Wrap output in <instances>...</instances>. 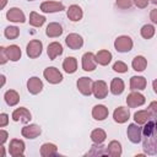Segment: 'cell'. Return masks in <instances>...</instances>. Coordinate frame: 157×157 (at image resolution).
<instances>
[{
    "mask_svg": "<svg viewBox=\"0 0 157 157\" xmlns=\"http://www.w3.org/2000/svg\"><path fill=\"white\" fill-rule=\"evenodd\" d=\"M142 128V148L150 156H157V113H152Z\"/></svg>",
    "mask_w": 157,
    "mask_h": 157,
    "instance_id": "6da1fadb",
    "label": "cell"
},
{
    "mask_svg": "<svg viewBox=\"0 0 157 157\" xmlns=\"http://www.w3.org/2000/svg\"><path fill=\"white\" fill-rule=\"evenodd\" d=\"M134 42L129 36H120L114 40V48L119 53H128L132 49Z\"/></svg>",
    "mask_w": 157,
    "mask_h": 157,
    "instance_id": "7a4b0ae2",
    "label": "cell"
},
{
    "mask_svg": "<svg viewBox=\"0 0 157 157\" xmlns=\"http://www.w3.org/2000/svg\"><path fill=\"white\" fill-rule=\"evenodd\" d=\"M43 76H44V78H45L49 83H52V85H56V83H60V82L63 81V75H61V72H60L56 67H54V66H49V67L44 69Z\"/></svg>",
    "mask_w": 157,
    "mask_h": 157,
    "instance_id": "3957f363",
    "label": "cell"
},
{
    "mask_svg": "<svg viewBox=\"0 0 157 157\" xmlns=\"http://www.w3.org/2000/svg\"><path fill=\"white\" fill-rule=\"evenodd\" d=\"M126 135L132 144H139L140 141H142V128L136 123H131L128 126Z\"/></svg>",
    "mask_w": 157,
    "mask_h": 157,
    "instance_id": "277c9868",
    "label": "cell"
},
{
    "mask_svg": "<svg viewBox=\"0 0 157 157\" xmlns=\"http://www.w3.org/2000/svg\"><path fill=\"white\" fill-rule=\"evenodd\" d=\"M76 86H77V90L83 94V96H91L93 93L92 91V87H93V81L90 78V77H80L76 82Z\"/></svg>",
    "mask_w": 157,
    "mask_h": 157,
    "instance_id": "5b68a950",
    "label": "cell"
},
{
    "mask_svg": "<svg viewBox=\"0 0 157 157\" xmlns=\"http://www.w3.org/2000/svg\"><path fill=\"white\" fill-rule=\"evenodd\" d=\"M42 49H43V44L40 40L38 39H33L27 44L26 48V53L31 59H36L42 54Z\"/></svg>",
    "mask_w": 157,
    "mask_h": 157,
    "instance_id": "8992f818",
    "label": "cell"
},
{
    "mask_svg": "<svg viewBox=\"0 0 157 157\" xmlns=\"http://www.w3.org/2000/svg\"><path fill=\"white\" fill-rule=\"evenodd\" d=\"M146 102V98L144 94H141L140 92L137 91H132L130 94H128L126 97V104L128 107L130 108H136V107H140L142 104H145Z\"/></svg>",
    "mask_w": 157,
    "mask_h": 157,
    "instance_id": "52a82bcc",
    "label": "cell"
},
{
    "mask_svg": "<svg viewBox=\"0 0 157 157\" xmlns=\"http://www.w3.org/2000/svg\"><path fill=\"white\" fill-rule=\"evenodd\" d=\"M9 152L12 157H22L25 152V142L20 139H12L10 141Z\"/></svg>",
    "mask_w": 157,
    "mask_h": 157,
    "instance_id": "ba28073f",
    "label": "cell"
},
{
    "mask_svg": "<svg viewBox=\"0 0 157 157\" xmlns=\"http://www.w3.org/2000/svg\"><path fill=\"white\" fill-rule=\"evenodd\" d=\"M92 91H93V94H94L96 98L103 99L108 94V86L103 80H97V81L93 82Z\"/></svg>",
    "mask_w": 157,
    "mask_h": 157,
    "instance_id": "9c48e42d",
    "label": "cell"
},
{
    "mask_svg": "<svg viewBox=\"0 0 157 157\" xmlns=\"http://www.w3.org/2000/svg\"><path fill=\"white\" fill-rule=\"evenodd\" d=\"M31 119H32V115H31L29 110L25 107H20L12 112V120L13 121H21V123L26 124V123H29Z\"/></svg>",
    "mask_w": 157,
    "mask_h": 157,
    "instance_id": "30bf717a",
    "label": "cell"
},
{
    "mask_svg": "<svg viewBox=\"0 0 157 157\" xmlns=\"http://www.w3.org/2000/svg\"><path fill=\"white\" fill-rule=\"evenodd\" d=\"M40 10L45 13L60 12V11L65 10V6L63 2H59V1H44L40 4Z\"/></svg>",
    "mask_w": 157,
    "mask_h": 157,
    "instance_id": "8fae6325",
    "label": "cell"
},
{
    "mask_svg": "<svg viewBox=\"0 0 157 157\" xmlns=\"http://www.w3.org/2000/svg\"><path fill=\"white\" fill-rule=\"evenodd\" d=\"M65 43H66V45H67L70 49L76 50V49H80V48L83 45V39H82V37H81L80 34H77V33H70V34L66 36Z\"/></svg>",
    "mask_w": 157,
    "mask_h": 157,
    "instance_id": "7c38bea8",
    "label": "cell"
},
{
    "mask_svg": "<svg viewBox=\"0 0 157 157\" xmlns=\"http://www.w3.org/2000/svg\"><path fill=\"white\" fill-rule=\"evenodd\" d=\"M97 66L96 55L91 52H87L82 55V69L85 71H93Z\"/></svg>",
    "mask_w": 157,
    "mask_h": 157,
    "instance_id": "4fadbf2b",
    "label": "cell"
},
{
    "mask_svg": "<svg viewBox=\"0 0 157 157\" xmlns=\"http://www.w3.org/2000/svg\"><path fill=\"white\" fill-rule=\"evenodd\" d=\"M40 132H42V129H40V126L37 125V124L26 125V126H23L22 130H21L22 136L26 137V139H36V137H38V136L40 135Z\"/></svg>",
    "mask_w": 157,
    "mask_h": 157,
    "instance_id": "5bb4252c",
    "label": "cell"
},
{
    "mask_svg": "<svg viewBox=\"0 0 157 157\" xmlns=\"http://www.w3.org/2000/svg\"><path fill=\"white\" fill-rule=\"evenodd\" d=\"M6 18L11 22H17V23H23L26 21V16L23 11L18 7H11L6 12Z\"/></svg>",
    "mask_w": 157,
    "mask_h": 157,
    "instance_id": "9a60e30c",
    "label": "cell"
},
{
    "mask_svg": "<svg viewBox=\"0 0 157 157\" xmlns=\"http://www.w3.org/2000/svg\"><path fill=\"white\" fill-rule=\"evenodd\" d=\"M130 118V110L125 107H118L113 112V119L118 124H124Z\"/></svg>",
    "mask_w": 157,
    "mask_h": 157,
    "instance_id": "2e32d148",
    "label": "cell"
},
{
    "mask_svg": "<svg viewBox=\"0 0 157 157\" xmlns=\"http://www.w3.org/2000/svg\"><path fill=\"white\" fill-rule=\"evenodd\" d=\"M27 90H28V92L31 94H38L43 90V82H42V80L39 77H37V76L29 77L28 81H27Z\"/></svg>",
    "mask_w": 157,
    "mask_h": 157,
    "instance_id": "e0dca14e",
    "label": "cell"
},
{
    "mask_svg": "<svg viewBox=\"0 0 157 157\" xmlns=\"http://www.w3.org/2000/svg\"><path fill=\"white\" fill-rule=\"evenodd\" d=\"M66 15H67V18H69L70 21L77 22V21H80V20L82 18L83 11H82V9H81L78 5H71V6H69Z\"/></svg>",
    "mask_w": 157,
    "mask_h": 157,
    "instance_id": "ac0fdd59",
    "label": "cell"
},
{
    "mask_svg": "<svg viewBox=\"0 0 157 157\" xmlns=\"http://www.w3.org/2000/svg\"><path fill=\"white\" fill-rule=\"evenodd\" d=\"M147 81L144 76H132L130 78V90L131 91H142L146 88Z\"/></svg>",
    "mask_w": 157,
    "mask_h": 157,
    "instance_id": "d6986e66",
    "label": "cell"
},
{
    "mask_svg": "<svg viewBox=\"0 0 157 157\" xmlns=\"http://www.w3.org/2000/svg\"><path fill=\"white\" fill-rule=\"evenodd\" d=\"M109 114V110L105 105L103 104H97L92 108V117L96 119V120H104Z\"/></svg>",
    "mask_w": 157,
    "mask_h": 157,
    "instance_id": "ffe728a7",
    "label": "cell"
},
{
    "mask_svg": "<svg viewBox=\"0 0 157 157\" xmlns=\"http://www.w3.org/2000/svg\"><path fill=\"white\" fill-rule=\"evenodd\" d=\"M47 53H48V56L50 60H54L56 56L61 55L63 54V45L59 43V42H52L48 48H47Z\"/></svg>",
    "mask_w": 157,
    "mask_h": 157,
    "instance_id": "44dd1931",
    "label": "cell"
},
{
    "mask_svg": "<svg viewBox=\"0 0 157 157\" xmlns=\"http://www.w3.org/2000/svg\"><path fill=\"white\" fill-rule=\"evenodd\" d=\"M45 34L48 37H50V38H55V37L61 36L63 34V27H61V25H59L58 22H50L47 26Z\"/></svg>",
    "mask_w": 157,
    "mask_h": 157,
    "instance_id": "7402d4cb",
    "label": "cell"
},
{
    "mask_svg": "<svg viewBox=\"0 0 157 157\" xmlns=\"http://www.w3.org/2000/svg\"><path fill=\"white\" fill-rule=\"evenodd\" d=\"M5 52H6V55H7L9 60H11V61H17V60L21 59L22 53H21L20 47L16 45V44H12V45L6 47L5 48Z\"/></svg>",
    "mask_w": 157,
    "mask_h": 157,
    "instance_id": "603a6c76",
    "label": "cell"
},
{
    "mask_svg": "<svg viewBox=\"0 0 157 157\" xmlns=\"http://www.w3.org/2000/svg\"><path fill=\"white\" fill-rule=\"evenodd\" d=\"M40 156L43 157H52V156H58V147L54 144L45 142L40 146Z\"/></svg>",
    "mask_w": 157,
    "mask_h": 157,
    "instance_id": "cb8c5ba5",
    "label": "cell"
},
{
    "mask_svg": "<svg viewBox=\"0 0 157 157\" xmlns=\"http://www.w3.org/2000/svg\"><path fill=\"white\" fill-rule=\"evenodd\" d=\"M96 60H97V63L99 65L105 66L112 61V53L105 50V49H102L96 54Z\"/></svg>",
    "mask_w": 157,
    "mask_h": 157,
    "instance_id": "d4e9b609",
    "label": "cell"
},
{
    "mask_svg": "<svg viewBox=\"0 0 157 157\" xmlns=\"http://www.w3.org/2000/svg\"><path fill=\"white\" fill-rule=\"evenodd\" d=\"M63 69L67 74H74L77 70V60L74 56H67L63 61Z\"/></svg>",
    "mask_w": 157,
    "mask_h": 157,
    "instance_id": "484cf974",
    "label": "cell"
},
{
    "mask_svg": "<svg viewBox=\"0 0 157 157\" xmlns=\"http://www.w3.org/2000/svg\"><path fill=\"white\" fill-rule=\"evenodd\" d=\"M107 150H108V155L112 156V157H120L121 156V152H123L121 145L117 140L110 141L108 144V146H107Z\"/></svg>",
    "mask_w": 157,
    "mask_h": 157,
    "instance_id": "4316f807",
    "label": "cell"
},
{
    "mask_svg": "<svg viewBox=\"0 0 157 157\" xmlns=\"http://www.w3.org/2000/svg\"><path fill=\"white\" fill-rule=\"evenodd\" d=\"M124 88H125V85H124V81L119 77L117 78H113L112 82H110V92L115 96L118 94H121L124 92Z\"/></svg>",
    "mask_w": 157,
    "mask_h": 157,
    "instance_id": "83f0119b",
    "label": "cell"
},
{
    "mask_svg": "<svg viewBox=\"0 0 157 157\" xmlns=\"http://www.w3.org/2000/svg\"><path fill=\"white\" fill-rule=\"evenodd\" d=\"M151 114H152V112L148 109H145V110H137L135 114H134V120H135V123L136 124H139V125H144L147 120H148V118L151 117Z\"/></svg>",
    "mask_w": 157,
    "mask_h": 157,
    "instance_id": "f1b7e54d",
    "label": "cell"
},
{
    "mask_svg": "<svg viewBox=\"0 0 157 157\" xmlns=\"http://www.w3.org/2000/svg\"><path fill=\"white\" fill-rule=\"evenodd\" d=\"M4 98H5V102L7 103V105H10V107L16 105L18 103V101H20V96L15 90L6 91L5 94H4Z\"/></svg>",
    "mask_w": 157,
    "mask_h": 157,
    "instance_id": "f546056e",
    "label": "cell"
},
{
    "mask_svg": "<svg viewBox=\"0 0 157 157\" xmlns=\"http://www.w3.org/2000/svg\"><path fill=\"white\" fill-rule=\"evenodd\" d=\"M86 156H108V150L102 144H94Z\"/></svg>",
    "mask_w": 157,
    "mask_h": 157,
    "instance_id": "4dcf8cb0",
    "label": "cell"
},
{
    "mask_svg": "<svg viewBox=\"0 0 157 157\" xmlns=\"http://www.w3.org/2000/svg\"><path fill=\"white\" fill-rule=\"evenodd\" d=\"M131 66L135 71H144L147 66V60L142 56V55H137L132 59L131 61Z\"/></svg>",
    "mask_w": 157,
    "mask_h": 157,
    "instance_id": "1f68e13d",
    "label": "cell"
},
{
    "mask_svg": "<svg viewBox=\"0 0 157 157\" xmlns=\"http://www.w3.org/2000/svg\"><path fill=\"white\" fill-rule=\"evenodd\" d=\"M45 22V17L37 13L36 11H32L29 13V25L33 27H42Z\"/></svg>",
    "mask_w": 157,
    "mask_h": 157,
    "instance_id": "d6a6232c",
    "label": "cell"
},
{
    "mask_svg": "<svg viewBox=\"0 0 157 157\" xmlns=\"http://www.w3.org/2000/svg\"><path fill=\"white\" fill-rule=\"evenodd\" d=\"M105 137H107V134L103 129H94L91 132V140L93 141V144H103Z\"/></svg>",
    "mask_w": 157,
    "mask_h": 157,
    "instance_id": "836d02e7",
    "label": "cell"
},
{
    "mask_svg": "<svg viewBox=\"0 0 157 157\" xmlns=\"http://www.w3.org/2000/svg\"><path fill=\"white\" fill-rule=\"evenodd\" d=\"M141 36H142V38H145V39H150V38H152L153 36H155V32H156V29H155V27L152 26V25H144L142 27H141Z\"/></svg>",
    "mask_w": 157,
    "mask_h": 157,
    "instance_id": "e575fe53",
    "label": "cell"
},
{
    "mask_svg": "<svg viewBox=\"0 0 157 157\" xmlns=\"http://www.w3.org/2000/svg\"><path fill=\"white\" fill-rule=\"evenodd\" d=\"M4 34L7 39H16L18 36H20V29L15 26H9L5 28L4 31Z\"/></svg>",
    "mask_w": 157,
    "mask_h": 157,
    "instance_id": "d590c367",
    "label": "cell"
},
{
    "mask_svg": "<svg viewBox=\"0 0 157 157\" xmlns=\"http://www.w3.org/2000/svg\"><path fill=\"white\" fill-rule=\"evenodd\" d=\"M113 70L117 71V72L124 74V72L128 71V65H126L125 63H123V61L119 60V61H115V63H114V65H113Z\"/></svg>",
    "mask_w": 157,
    "mask_h": 157,
    "instance_id": "8d00e7d4",
    "label": "cell"
},
{
    "mask_svg": "<svg viewBox=\"0 0 157 157\" xmlns=\"http://www.w3.org/2000/svg\"><path fill=\"white\" fill-rule=\"evenodd\" d=\"M132 4H134V0H117V6L123 10L131 7Z\"/></svg>",
    "mask_w": 157,
    "mask_h": 157,
    "instance_id": "74e56055",
    "label": "cell"
},
{
    "mask_svg": "<svg viewBox=\"0 0 157 157\" xmlns=\"http://www.w3.org/2000/svg\"><path fill=\"white\" fill-rule=\"evenodd\" d=\"M7 60H9V58H7V55H6L5 47H0V64L4 65Z\"/></svg>",
    "mask_w": 157,
    "mask_h": 157,
    "instance_id": "f35d334b",
    "label": "cell"
},
{
    "mask_svg": "<svg viewBox=\"0 0 157 157\" xmlns=\"http://www.w3.org/2000/svg\"><path fill=\"white\" fill-rule=\"evenodd\" d=\"M7 123H9V115L6 113H1L0 114V128L6 126Z\"/></svg>",
    "mask_w": 157,
    "mask_h": 157,
    "instance_id": "ab89813d",
    "label": "cell"
},
{
    "mask_svg": "<svg viewBox=\"0 0 157 157\" xmlns=\"http://www.w3.org/2000/svg\"><path fill=\"white\" fill-rule=\"evenodd\" d=\"M148 2H150V0H134V4H135L139 9H145V7H147Z\"/></svg>",
    "mask_w": 157,
    "mask_h": 157,
    "instance_id": "60d3db41",
    "label": "cell"
},
{
    "mask_svg": "<svg viewBox=\"0 0 157 157\" xmlns=\"http://www.w3.org/2000/svg\"><path fill=\"white\" fill-rule=\"evenodd\" d=\"M7 136H9V134H7V131H5V130H0V144L1 145H4V142L7 140Z\"/></svg>",
    "mask_w": 157,
    "mask_h": 157,
    "instance_id": "b9f144b4",
    "label": "cell"
},
{
    "mask_svg": "<svg viewBox=\"0 0 157 157\" xmlns=\"http://www.w3.org/2000/svg\"><path fill=\"white\" fill-rule=\"evenodd\" d=\"M150 20H151L153 23L157 25V9L151 10V12H150Z\"/></svg>",
    "mask_w": 157,
    "mask_h": 157,
    "instance_id": "7bdbcfd3",
    "label": "cell"
},
{
    "mask_svg": "<svg viewBox=\"0 0 157 157\" xmlns=\"http://www.w3.org/2000/svg\"><path fill=\"white\" fill-rule=\"evenodd\" d=\"M148 109L152 112V113H157V101H152L148 105Z\"/></svg>",
    "mask_w": 157,
    "mask_h": 157,
    "instance_id": "ee69618b",
    "label": "cell"
},
{
    "mask_svg": "<svg viewBox=\"0 0 157 157\" xmlns=\"http://www.w3.org/2000/svg\"><path fill=\"white\" fill-rule=\"evenodd\" d=\"M152 87H153V91L157 93V78L153 80V82H152Z\"/></svg>",
    "mask_w": 157,
    "mask_h": 157,
    "instance_id": "f6af8a7d",
    "label": "cell"
},
{
    "mask_svg": "<svg viewBox=\"0 0 157 157\" xmlns=\"http://www.w3.org/2000/svg\"><path fill=\"white\" fill-rule=\"evenodd\" d=\"M0 150H1V157H5V148H4L2 145L0 146Z\"/></svg>",
    "mask_w": 157,
    "mask_h": 157,
    "instance_id": "bcb514c9",
    "label": "cell"
},
{
    "mask_svg": "<svg viewBox=\"0 0 157 157\" xmlns=\"http://www.w3.org/2000/svg\"><path fill=\"white\" fill-rule=\"evenodd\" d=\"M0 1H1L0 7H1V9H4V7H5V5H6V2H7V0H0Z\"/></svg>",
    "mask_w": 157,
    "mask_h": 157,
    "instance_id": "7dc6e473",
    "label": "cell"
},
{
    "mask_svg": "<svg viewBox=\"0 0 157 157\" xmlns=\"http://www.w3.org/2000/svg\"><path fill=\"white\" fill-rule=\"evenodd\" d=\"M4 85H5V76L1 75V86H4Z\"/></svg>",
    "mask_w": 157,
    "mask_h": 157,
    "instance_id": "c3c4849f",
    "label": "cell"
},
{
    "mask_svg": "<svg viewBox=\"0 0 157 157\" xmlns=\"http://www.w3.org/2000/svg\"><path fill=\"white\" fill-rule=\"evenodd\" d=\"M152 2H153V4H156V5H157V0H152Z\"/></svg>",
    "mask_w": 157,
    "mask_h": 157,
    "instance_id": "681fc988",
    "label": "cell"
},
{
    "mask_svg": "<svg viewBox=\"0 0 157 157\" xmlns=\"http://www.w3.org/2000/svg\"><path fill=\"white\" fill-rule=\"evenodd\" d=\"M28 1H33V0H28Z\"/></svg>",
    "mask_w": 157,
    "mask_h": 157,
    "instance_id": "f907efd6",
    "label": "cell"
}]
</instances>
